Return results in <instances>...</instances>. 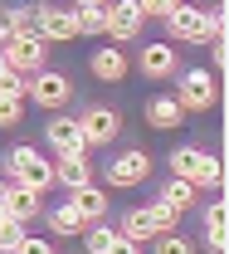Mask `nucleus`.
Instances as JSON below:
<instances>
[{
	"mask_svg": "<svg viewBox=\"0 0 229 254\" xmlns=\"http://www.w3.org/2000/svg\"><path fill=\"white\" fill-rule=\"evenodd\" d=\"M220 20H225V10H200L190 0H176L171 15H166V30H171V39H181V44H205Z\"/></svg>",
	"mask_w": 229,
	"mask_h": 254,
	"instance_id": "f257e3e1",
	"label": "nucleus"
},
{
	"mask_svg": "<svg viewBox=\"0 0 229 254\" xmlns=\"http://www.w3.org/2000/svg\"><path fill=\"white\" fill-rule=\"evenodd\" d=\"M176 103L185 108V113H210L215 103H220V73L215 68H185L181 73V83H176Z\"/></svg>",
	"mask_w": 229,
	"mask_h": 254,
	"instance_id": "f03ea898",
	"label": "nucleus"
},
{
	"mask_svg": "<svg viewBox=\"0 0 229 254\" xmlns=\"http://www.w3.org/2000/svg\"><path fill=\"white\" fill-rule=\"evenodd\" d=\"M176 220H181V210H171L166 200H151V205H137L122 215V235L141 245V240H156L166 230H176Z\"/></svg>",
	"mask_w": 229,
	"mask_h": 254,
	"instance_id": "7ed1b4c3",
	"label": "nucleus"
},
{
	"mask_svg": "<svg viewBox=\"0 0 229 254\" xmlns=\"http://www.w3.org/2000/svg\"><path fill=\"white\" fill-rule=\"evenodd\" d=\"M0 59L10 64V68H20V73H34V68H44V59H49V39L34 34V30H10L5 44H0Z\"/></svg>",
	"mask_w": 229,
	"mask_h": 254,
	"instance_id": "20e7f679",
	"label": "nucleus"
},
{
	"mask_svg": "<svg viewBox=\"0 0 229 254\" xmlns=\"http://www.w3.org/2000/svg\"><path fill=\"white\" fill-rule=\"evenodd\" d=\"M25 98L39 103V108H49V113H59L73 98V78L59 73V68H34V73H25Z\"/></svg>",
	"mask_w": 229,
	"mask_h": 254,
	"instance_id": "39448f33",
	"label": "nucleus"
},
{
	"mask_svg": "<svg viewBox=\"0 0 229 254\" xmlns=\"http://www.w3.org/2000/svg\"><path fill=\"white\" fill-rule=\"evenodd\" d=\"M78 132H83L88 147H112V142L122 137V113H117L112 103H88V108L78 113Z\"/></svg>",
	"mask_w": 229,
	"mask_h": 254,
	"instance_id": "423d86ee",
	"label": "nucleus"
},
{
	"mask_svg": "<svg viewBox=\"0 0 229 254\" xmlns=\"http://www.w3.org/2000/svg\"><path fill=\"white\" fill-rule=\"evenodd\" d=\"M5 176L34 186L39 195L54 186V166L44 161V152H34V147H10V152H5Z\"/></svg>",
	"mask_w": 229,
	"mask_h": 254,
	"instance_id": "0eeeda50",
	"label": "nucleus"
},
{
	"mask_svg": "<svg viewBox=\"0 0 229 254\" xmlns=\"http://www.w3.org/2000/svg\"><path fill=\"white\" fill-rule=\"evenodd\" d=\"M141 25H146V15H141V5H137V0H107V5H102V34H107L112 44L137 39Z\"/></svg>",
	"mask_w": 229,
	"mask_h": 254,
	"instance_id": "6e6552de",
	"label": "nucleus"
},
{
	"mask_svg": "<svg viewBox=\"0 0 229 254\" xmlns=\"http://www.w3.org/2000/svg\"><path fill=\"white\" fill-rule=\"evenodd\" d=\"M146 176H151V152H141V147H127V152H117L107 161V186L112 190H132Z\"/></svg>",
	"mask_w": 229,
	"mask_h": 254,
	"instance_id": "1a4fd4ad",
	"label": "nucleus"
},
{
	"mask_svg": "<svg viewBox=\"0 0 229 254\" xmlns=\"http://www.w3.org/2000/svg\"><path fill=\"white\" fill-rule=\"evenodd\" d=\"M34 34H44L49 44H68V39H78V30H73V15H68L64 5H49V0H39L34 5Z\"/></svg>",
	"mask_w": 229,
	"mask_h": 254,
	"instance_id": "9d476101",
	"label": "nucleus"
},
{
	"mask_svg": "<svg viewBox=\"0 0 229 254\" xmlns=\"http://www.w3.org/2000/svg\"><path fill=\"white\" fill-rule=\"evenodd\" d=\"M39 190L25 186V181H15V176H5V190H0V210H10L15 220H34L39 215Z\"/></svg>",
	"mask_w": 229,
	"mask_h": 254,
	"instance_id": "9b49d317",
	"label": "nucleus"
},
{
	"mask_svg": "<svg viewBox=\"0 0 229 254\" xmlns=\"http://www.w3.org/2000/svg\"><path fill=\"white\" fill-rule=\"evenodd\" d=\"M88 68H93L98 83H122V78L132 73V59L122 54V44H102L98 54L88 59Z\"/></svg>",
	"mask_w": 229,
	"mask_h": 254,
	"instance_id": "f8f14e48",
	"label": "nucleus"
},
{
	"mask_svg": "<svg viewBox=\"0 0 229 254\" xmlns=\"http://www.w3.org/2000/svg\"><path fill=\"white\" fill-rule=\"evenodd\" d=\"M44 142L59 152V157H73V152H83L88 142H83V132H78V118H68V113H59L54 123L44 127Z\"/></svg>",
	"mask_w": 229,
	"mask_h": 254,
	"instance_id": "ddd939ff",
	"label": "nucleus"
},
{
	"mask_svg": "<svg viewBox=\"0 0 229 254\" xmlns=\"http://www.w3.org/2000/svg\"><path fill=\"white\" fill-rule=\"evenodd\" d=\"M176 68H181V64H176V49H171V44H146V49L137 54V73L151 78V83H156V78H171Z\"/></svg>",
	"mask_w": 229,
	"mask_h": 254,
	"instance_id": "4468645a",
	"label": "nucleus"
},
{
	"mask_svg": "<svg viewBox=\"0 0 229 254\" xmlns=\"http://www.w3.org/2000/svg\"><path fill=\"white\" fill-rule=\"evenodd\" d=\"M146 123L156 132H176L185 123V108L176 103V93H156V98H146Z\"/></svg>",
	"mask_w": 229,
	"mask_h": 254,
	"instance_id": "2eb2a0df",
	"label": "nucleus"
},
{
	"mask_svg": "<svg viewBox=\"0 0 229 254\" xmlns=\"http://www.w3.org/2000/svg\"><path fill=\"white\" fill-rule=\"evenodd\" d=\"M156 200H166V205H171V210H181V215H185V210H195V200H200V190L190 186V181H185V176H166V181H161V195H156Z\"/></svg>",
	"mask_w": 229,
	"mask_h": 254,
	"instance_id": "dca6fc26",
	"label": "nucleus"
},
{
	"mask_svg": "<svg viewBox=\"0 0 229 254\" xmlns=\"http://www.w3.org/2000/svg\"><path fill=\"white\" fill-rule=\"evenodd\" d=\"M88 215H83V210H78V205H73V200H64V205H54V210H49V230H54V235H83V230H88Z\"/></svg>",
	"mask_w": 229,
	"mask_h": 254,
	"instance_id": "f3484780",
	"label": "nucleus"
},
{
	"mask_svg": "<svg viewBox=\"0 0 229 254\" xmlns=\"http://www.w3.org/2000/svg\"><path fill=\"white\" fill-rule=\"evenodd\" d=\"M54 181L59 186H83V181H93V166H88V152H73V157H59V166H54Z\"/></svg>",
	"mask_w": 229,
	"mask_h": 254,
	"instance_id": "a211bd4d",
	"label": "nucleus"
},
{
	"mask_svg": "<svg viewBox=\"0 0 229 254\" xmlns=\"http://www.w3.org/2000/svg\"><path fill=\"white\" fill-rule=\"evenodd\" d=\"M68 200H73V205H78L88 220H102V215H107V190H102V186H93V181L73 186V190H68Z\"/></svg>",
	"mask_w": 229,
	"mask_h": 254,
	"instance_id": "6ab92c4d",
	"label": "nucleus"
},
{
	"mask_svg": "<svg viewBox=\"0 0 229 254\" xmlns=\"http://www.w3.org/2000/svg\"><path fill=\"white\" fill-rule=\"evenodd\" d=\"M200 157H205V152L185 142V147H176V152H171V161H166V166H171V176H185V181L195 186V176H200Z\"/></svg>",
	"mask_w": 229,
	"mask_h": 254,
	"instance_id": "aec40b11",
	"label": "nucleus"
},
{
	"mask_svg": "<svg viewBox=\"0 0 229 254\" xmlns=\"http://www.w3.org/2000/svg\"><path fill=\"white\" fill-rule=\"evenodd\" d=\"M78 34H102V5H68Z\"/></svg>",
	"mask_w": 229,
	"mask_h": 254,
	"instance_id": "412c9836",
	"label": "nucleus"
},
{
	"mask_svg": "<svg viewBox=\"0 0 229 254\" xmlns=\"http://www.w3.org/2000/svg\"><path fill=\"white\" fill-rule=\"evenodd\" d=\"M205 245H210V250H225V205H220V200L205 210Z\"/></svg>",
	"mask_w": 229,
	"mask_h": 254,
	"instance_id": "4be33fe9",
	"label": "nucleus"
},
{
	"mask_svg": "<svg viewBox=\"0 0 229 254\" xmlns=\"http://www.w3.org/2000/svg\"><path fill=\"white\" fill-rule=\"evenodd\" d=\"M20 118H25V93L0 88V127H20Z\"/></svg>",
	"mask_w": 229,
	"mask_h": 254,
	"instance_id": "5701e85b",
	"label": "nucleus"
},
{
	"mask_svg": "<svg viewBox=\"0 0 229 254\" xmlns=\"http://www.w3.org/2000/svg\"><path fill=\"white\" fill-rule=\"evenodd\" d=\"M88 254H112V245H117V230H107V225H98L93 220V230H88Z\"/></svg>",
	"mask_w": 229,
	"mask_h": 254,
	"instance_id": "b1692460",
	"label": "nucleus"
},
{
	"mask_svg": "<svg viewBox=\"0 0 229 254\" xmlns=\"http://www.w3.org/2000/svg\"><path fill=\"white\" fill-rule=\"evenodd\" d=\"M0 20H5V34H10V30H30V25H34V5H10Z\"/></svg>",
	"mask_w": 229,
	"mask_h": 254,
	"instance_id": "393cba45",
	"label": "nucleus"
},
{
	"mask_svg": "<svg viewBox=\"0 0 229 254\" xmlns=\"http://www.w3.org/2000/svg\"><path fill=\"white\" fill-rule=\"evenodd\" d=\"M156 245H161V254H190V250H195L185 235H171V230H166V235H156Z\"/></svg>",
	"mask_w": 229,
	"mask_h": 254,
	"instance_id": "a878e982",
	"label": "nucleus"
},
{
	"mask_svg": "<svg viewBox=\"0 0 229 254\" xmlns=\"http://www.w3.org/2000/svg\"><path fill=\"white\" fill-rule=\"evenodd\" d=\"M137 5H141V15H146V20H166L176 0H137Z\"/></svg>",
	"mask_w": 229,
	"mask_h": 254,
	"instance_id": "bb28decb",
	"label": "nucleus"
},
{
	"mask_svg": "<svg viewBox=\"0 0 229 254\" xmlns=\"http://www.w3.org/2000/svg\"><path fill=\"white\" fill-rule=\"evenodd\" d=\"M73 5H107V0H73Z\"/></svg>",
	"mask_w": 229,
	"mask_h": 254,
	"instance_id": "cd10ccee",
	"label": "nucleus"
},
{
	"mask_svg": "<svg viewBox=\"0 0 229 254\" xmlns=\"http://www.w3.org/2000/svg\"><path fill=\"white\" fill-rule=\"evenodd\" d=\"M0 44H5V20H0Z\"/></svg>",
	"mask_w": 229,
	"mask_h": 254,
	"instance_id": "c85d7f7f",
	"label": "nucleus"
}]
</instances>
